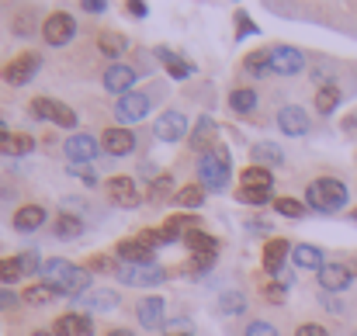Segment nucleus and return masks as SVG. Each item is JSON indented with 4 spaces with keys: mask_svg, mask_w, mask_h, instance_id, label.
I'll list each match as a JSON object with an SVG mask.
<instances>
[{
    "mask_svg": "<svg viewBox=\"0 0 357 336\" xmlns=\"http://www.w3.org/2000/svg\"><path fill=\"white\" fill-rule=\"evenodd\" d=\"M38 274H42V281H45L49 288H56V295H66V298L87 295V291H91V277H94L87 267H77V264H70V260H63V257L45 260Z\"/></svg>",
    "mask_w": 357,
    "mask_h": 336,
    "instance_id": "nucleus-1",
    "label": "nucleus"
},
{
    "mask_svg": "<svg viewBox=\"0 0 357 336\" xmlns=\"http://www.w3.org/2000/svg\"><path fill=\"white\" fill-rule=\"evenodd\" d=\"M229 177H233V156L226 146H215L212 153L198 160V184L205 191H226Z\"/></svg>",
    "mask_w": 357,
    "mask_h": 336,
    "instance_id": "nucleus-2",
    "label": "nucleus"
},
{
    "mask_svg": "<svg viewBox=\"0 0 357 336\" xmlns=\"http://www.w3.org/2000/svg\"><path fill=\"white\" fill-rule=\"evenodd\" d=\"M305 201H309V208H316V212H340L344 205H347V184L344 181H337V177H316L309 188H305Z\"/></svg>",
    "mask_w": 357,
    "mask_h": 336,
    "instance_id": "nucleus-3",
    "label": "nucleus"
},
{
    "mask_svg": "<svg viewBox=\"0 0 357 336\" xmlns=\"http://www.w3.org/2000/svg\"><path fill=\"white\" fill-rule=\"evenodd\" d=\"M115 277L125 288H160V284H167L170 270L160 260H153V264H121L115 270Z\"/></svg>",
    "mask_w": 357,
    "mask_h": 336,
    "instance_id": "nucleus-4",
    "label": "nucleus"
},
{
    "mask_svg": "<svg viewBox=\"0 0 357 336\" xmlns=\"http://www.w3.org/2000/svg\"><path fill=\"white\" fill-rule=\"evenodd\" d=\"M73 35H77V17H73L70 10H56V14H49V17L42 21V38H45L52 49L70 45Z\"/></svg>",
    "mask_w": 357,
    "mask_h": 336,
    "instance_id": "nucleus-5",
    "label": "nucleus"
},
{
    "mask_svg": "<svg viewBox=\"0 0 357 336\" xmlns=\"http://www.w3.org/2000/svg\"><path fill=\"white\" fill-rule=\"evenodd\" d=\"M28 112L35 114V118H42V121L59 125V128H77V112H73L70 105L56 101V98H35V101L28 105Z\"/></svg>",
    "mask_w": 357,
    "mask_h": 336,
    "instance_id": "nucleus-6",
    "label": "nucleus"
},
{
    "mask_svg": "<svg viewBox=\"0 0 357 336\" xmlns=\"http://www.w3.org/2000/svg\"><path fill=\"white\" fill-rule=\"evenodd\" d=\"M98 153H101V142L94 135H87V132H73L63 142V156L70 160V167H87V163L98 160Z\"/></svg>",
    "mask_w": 357,
    "mask_h": 336,
    "instance_id": "nucleus-7",
    "label": "nucleus"
},
{
    "mask_svg": "<svg viewBox=\"0 0 357 336\" xmlns=\"http://www.w3.org/2000/svg\"><path fill=\"white\" fill-rule=\"evenodd\" d=\"M305 70V56L295 45H271V73L274 77H298Z\"/></svg>",
    "mask_w": 357,
    "mask_h": 336,
    "instance_id": "nucleus-8",
    "label": "nucleus"
},
{
    "mask_svg": "<svg viewBox=\"0 0 357 336\" xmlns=\"http://www.w3.org/2000/svg\"><path fill=\"white\" fill-rule=\"evenodd\" d=\"M38 66H42L38 52H21V56H14V59L3 66V84H7V87H24V84L38 73Z\"/></svg>",
    "mask_w": 357,
    "mask_h": 336,
    "instance_id": "nucleus-9",
    "label": "nucleus"
},
{
    "mask_svg": "<svg viewBox=\"0 0 357 336\" xmlns=\"http://www.w3.org/2000/svg\"><path fill=\"white\" fill-rule=\"evenodd\" d=\"M153 128H156V139H160V142H170V146L191 135V125H188L184 112H163L160 118H156Z\"/></svg>",
    "mask_w": 357,
    "mask_h": 336,
    "instance_id": "nucleus-10",
    "label": "nucleus"
},
{
    "mask_svg": "<svg viewBox=\"0 0 357 336\" xmlns=\"http://www.w3.org/2000/svg\"><path fill=\"white\" fill-rule=\"evenodd\" d=\"M316 281H319V288H323L326 295H340V291H347V288H351L354 270H351L347 264H326V267L316 274Z\"/></svg>",
    "mask_w": 357,
    "mask_h": 336,
    "instance_id": "nucleus-11",
    "label": "nucleus"
},
{
    "mask_svg": "<svg viewBox=\"0 0 357 336\" xmlns=\"http://www.w3.org/2000/svg\"><path fill=\"white\" fill-rule=\"evenodd\" d=\"M149 108H153V101L146 94L132 91V94H125V98L115 101V118H119L121 125H132V121H142L149 114Z\"/></svg>",
    "mask_w": 357,
    "mask_h": 336,
    "instance_id": "nucleus-12",
    "label": "nucleus"
},
{
    "mask_svg": "<svg viewBox=\"0 0 357 336\" xmlns=\"http://www.w3.org/2000/svg\"><path fill=\"white\" fill-rule=\"evenodd\" d=\"M105 188H108V198H112L119 208H139V205H142L139 184H135L132 177H112Z\"/></svg>",
    "mask_w": 357,
    "mask_h": 336,
    "instance_id": "nucleus-13",
    "label": "nucleus"
},
{
    "mask_svg": "<svg viewBox=\"0 0 357 336\" xmlns=\"http://www.w3.org/2000/svg\"><path fill=\"white\" fill-rule=\"evenodd\" d=\"M135 80H139V73L132 70V66H125V63H112L108 70H105V91H112V94H132V87H135Z\"/></svg>",
    "mask_w": 357,
    "mask_h": 336,
    "instance_id": "nucleus-14",
    "label": "nucleus"
},
{
    "mask_svg": "<svg viewBox=\"0 0 357 336\" xmlns=\"http://www.w3.org/2000/svg\"><path fill=\"white\" fill-rule=\"evenodd\" d=\"M215 135H219V125H215L208 114H202V118L195 121V128H191L188 142H191V149H195V153H202V156H205V153H212V149H215V146H212V142H215Z\"/></svg>",
    "mask_w": 357,
    "mask_h": 336,
    "instance_id": "nucleus-15",
    "label": "nucleus"
},
{
    "mask_svg": "<svg viewBox=\"0 0 357 336\" xmlns=\"http://www.w3.org/2000/svg\"><path fill=\"white\" fill-rule=\"evenodd\" d=\"M91 333H94V323L84 312H66V316H59L52 323V336H91Z\"/></svg>",
    "mask_w": 357,
    "mask_h": 336,
    "instance_id": "nucleus-16",
    "label": "nucleus"
},
{
    "mask_svg": "<svg viewBox=\"0 0 357 336\" xmlns=\"http://www.w3.org/2000/svg\"><path fill=\"white\" fill-rule=\"evenodd\" d=\"M101 149L108 153V156H128L132 149H135V135L128 132V128H105V135H101Z\"/></svg>",
    "mask_w": 357,
    "mask_h": 336,
    "instance_id": "nucleus-17",
    "label": "nucleus"
},
{
    "mask_svg": "<svg viewBox=\"0 0 357 336\" xmlns=\"http://www.w3.org/2000/svg\"><path fill=\"white\" fill-rule=\"evenodd\" d=\"M278 128H281L284 135H305V132H309V114H305V108L284 105V108L278 112Z\"/></svg>",
    "mask_w": 357,
    "mask_h": 336,
    "instance_id": "nucleus-18",
    "label": "nucleus"
},
{
    "mask_svg": "<svg viewBox=\"0 0 357 336\" xmlns=\"http://www.w3.org/2000/svg\"><path fill=\"white\" fill-rule=\"evenodd\" d=\"M80 309H87V312H112V309H119V295L115 291H108V288H91L87 295H80V298H73Z\"/></svg>",
    "mask_w": 357,
    "mask_h": 336,
    "instance_id": "nucleus-19",
    "label": "nucleus"
},
{
    "mask_svg": "<svg viewBox=\"0 0 357 336\" xmlns=\"http://www.w3.org/2000/svg\"><path fill=\"white\" fill-rule=\"evenodd\" d=\"M163 312H167V302H163L160 295H146V298L135 305V316H139V323H142L146 330L163 326Z\"/></svg>",
    "mask_w": 357,
    "mask_h": 336,
    "instance_id": "nucleus-20",
    "label": "nucleus"
},
{
    "mask_svg": "<svg viewBox=\"0 0 357 336\" xmlns=\"http://www.w3.org/2000/svg\"><path fill=\"white\" fill-rule=\"evenodd\" d=\"M115 257H119L121 264H153V250H149L139 236H132V239H119Z\"/></svg>",
    "mask_w": 357,
    "mask_h": 336,
    "instance_id": "nucleus-21",
    "label": "nucleus"
},
{
    "mask_svg": "<svg viewBox=\"0 0 357 336\" xmlns=\"http://www.w3.org/2000/svg\"><path fill=\"white\" fill-rule=\"evenodd\" d=\"M45 222H49V212L42 205H21L14 212V229L17 232H35V229H42Z\"/></svg>",
    "mask_w": 357,
    "mask_h": 336,
    "instance_id": "nucleus-22",
    "label": "nucleus"
},
{
    "mask_svg": "<svg viewBox=\"0 0 357 336\" xmlns=\"http://www.w3.org/2000/svg\"><path fill=\"white\" fill-rule=\"evenodd\" d=\"M291 253V243L288 239H267L264 243V253H260V264H264V270H281L284 267V257Z\"/></svg>",
    "mask_w": 357,
    "mask_h": 336,
    "instance_id": "nucleus-23",
    "label": "nucleus"
},
{
    "mask_svg": "<svg viewBox=\"0 0 357 336\" xmlns=\"http://www.w3.org/2000/svg\"><path fill=\"white\" fill-rule=\"evenodd\" d=\"M250 156H253V167H264V170L284 167V149H281L278 142H257V146L250 149Z\"/></svg>",
    "mask_w": 357,
    "mask_h": 336,
    "instance_id": "nucleus-24",
    "label": "nucleus"
},
{
    "mask_svg": "<svg viewBox=\"0 0 357 336\" xmlns=\"http://www.w3.org/2000/svg\"><path fill=\"white\" fill-rule=\"evenodd\" d=\"M156 59L167 66V73H170L174 80H188V77L195 73V63L181 59V56H177V52H170V49H156Z\"/></svg>",
    "mask_w": 357,
    "mask_h": 336,
    "instance_id": "nucleus-25",
    "label": "nucleus"
},
{
    "mask_svg": "<svg viewBox=\"0 0 357 336\" xmlns=\"http://www.w3.org/2000/svg\"><path fill=\"white\" fill-rule=\"evenodd\" d=\"M291 257H295V264L298 267H305V270H323L326 267V257H323V250L319 246H312V243H302V246H295L291 250Z\"/></svg>",
    "mask_w": 357,
    "mask_h": 336,
    "instance_id": "nucleus-26",
    "label": "nucleus"
},
{
    "mask_svg": "<svg viewBox=\"0 0 357 336\" xmlns=\"http://www.w3.org/2000/svg\"><path fill=\"white\" fill-rule=\"evenodd\" d=\"M184 243H188V250H191L195 257H215V253H219V239H215V236H208V232H202V229L188 232V236H184Z\"/></svg>",
    "mask_w": 357,
    "mask_h": 336,
    "instance_id": "nucleus-27",
    "label": "nucleus"
},
{
    "mask_svg": "<svg viewBox=\"0 0 357 336\" xmlns=\"http://www.w3.org/2000/svg\"><path fill=\"white\" fill-rule=\"evenodd\" d=\"M243 70H246V77H274L271 73V49H253L243 59Z\"/></svg>",
    "mask_w": 357,
    "mask_h": 336,
    "instance_id": "nucleus-28",
    "label": "nucleus"
},
{
    "mask_svg": "<svg viewBox=\"0 0 357 336\" xmlns=\"http://www.w3.org/2000/svg\"><path fill=\"white\" fill-rule=\"evenodd\" d=\"M229 108L236 114H257V108H260V94L250 91V87H239V91L229 94Z\"/></svg>",
    "mask_w": 357,
    "mask_h": 336,
    "instance_id": "nucleus-29",
    "label": "nucleus"
},
{
    "mask_svg": "<svg viewBox=\"0 0 357 336\" xmlns=\"http://www.w3.org/2000/svg\"><path fill=\"white\" fill-rule=\"evenodd\" d=\"M340 101H344V94H340L337 84H323V87L316 91V112L319 114H333L340 108Z\"/></svg>",
    "mask_w": 357,
    "mask_h": 336,
    "instance_id": "nucleus-30",
    "label": "nucleus"
},
{
    "mask_svg": "<svg viewBox=\"0 0 357 336\" xmlns=\"http://www.w3.org/2000/svg\"><path fill=\"white\" fill-rule=\"evenodd\" d=\"M239 184L243 188H253V191H271V184H274V177H271V170H264V167H246L243 174H239Z\"/></svg>",
    "mask_w": 357,
    "mask_h": 336,
    "instance_id": "nucleus-31",
    "label": "nucleus"
},
{
    "mask_svg": "<svg viewBox=\"0 0 357 336\" xmlns=\"http://www.w3.org/2000/svg\"><path fill=\"white\" fill-rule=\"evenodd\" d=\"M205 188L202 184H184V188H177V194H174V205H181V208H202L205 205Z\"/></svg>",
    "mask_w": 357,
    "mask_h": 336,
    "instance_id": "nucleus-32",
    "label": "nucleus"
},
{
    "mask_svg": "<svg viewBox=\"0 0 357 336\" xmlns=\"http://www.w3.org/2000/svg\"><path fill=\"white\" fill-rule=\"evenodd\" d=\"M98 49H101V56L119 59L121 52L128 49V38H125V35H119V31H101V35H98Z\"/></svg>",
    "mask_w": 357,
    "mask_h": 336,
    "instance_id": "nucleus-33",
    "label": "nucleus"
},
{
    "mask_svg": "<svg viewBox=\"0 0 357 336\" xmlns=\"http://www.w3.org/2000/svg\"><path fill=\"white\" fill-rule=\"evenodd\" d=\"M174 184H177V181H174L170 174H160V177L149 184V194H146V198H149V201H156V205H160V201H174V194H177V191H174Z\"/></svg>",
    "mask_w": 357,
    "mask_h": 336,
    "instance_id": "nucleus-34",
    "label": "nucleus"
},
{
    "mask_svg": "<svg viewBox=\"0 0 357 336\" xmlns=\"http://www.w3.org/2000/svg\"><path fill=\"white\" fill-rule=\"evenodd\" d=\"M52 298H56V288H49L45 281H38V284H31V288L21 291V302L24 305H49Z\"/></svg>",
    "mask_w": 357,
    "mask_h": 336,
    "instance_id": "nucleus-35",
    "label": "nucleus"
},
{
    "mask_svg": "<svg viewBox=\"0 0 357 336\" xmlns=\"http://www.w3.org/2000/svg\"><path fill=\"white\" fill-rule=\"evenodd\" d=\"M21 277H24L21 260H17V257H0V284H3V288H10V284H17Z\"/></svg>",
    "mask_w": 357,
    "mask_h": 336,
    "instance_id": "nucleus-36",
    "label": "nucleus"
},
{
    "mask_svg": "<svg viewBox=\"0 0 357 336\" xmlns=\"http://www.w3.org/2000/svg\"><path fill=\"white\" fill-rule=\"evenodd\" d=\"M215 309H219L222 316H243V312H246V298H243L239 291H222L219 302H215Z\"/></svg>",
    "mask_w": 357,
    "mask_h": 336,
    "instance_id": "nucleus-37",
    "label": "nucleus"
},
{
    "mask_svg": "<svg viewBox=\"0 0 357 336\" xmlns=\"http://www.w3.org/2000/svg\"><path fill=\"white\" fill-rule=\"evenodd\" d=\"M52 232H56L59 239H80V236H84V222H80L77 215H59L56 225H52Z\"/></svg>",
    "mask_w": 357,
    "mask_h": 336,
    "instance_id": "nucleus-38",
    "label": "nucleus"
},
{
    "mask_svg": "<svg viewBox=\"0 0 357 336\" xmlns=\"http://www.w3.org/2000/svg\"><path fill=\"white\" fill-rule=\"evenodd\" d=\"M35 149V139L31 135H24V132H14L10 135V142L3 146V156H28Z\"/></svg>",
    "mask_w": 357,
    "mask_h": 336,
    "instance_id": "nucleus-39",
    "label": "nucleus"
},
{
    "mask_svg": "<svg viewBox=\"0 0 357 336\" xmlns=\"http://www.w3.org/2000/svg\"><path fill=\"white\" fill-rule=\"evenodd\" d=\"M274 208H278L284 219H302V215H305V205L295 201V198H274Z\"/></svg>",
    "mask_w": 357,
    "mask_h": 336,
    "instance_id": "nucleus-40",
    "label": "nucleus"
},
{
    "mask_svg": "<svg viewBox=\"0 0 357 336\" xmlns=\"http://www.w3.org/2000/svg\"><path fill=\"white\" fill-rule=\"evenodd\" d=\"M236 198L243 201V205H257V208H260V205H267V201L274 205L271 191H253V188H239V191H236Z\"/></svg>",
    "mask_w": 357,
    "mask_h": 336,
    "instance_id": "nucleus-41",
    "label": "nucleus"
},
{
    "mask_svg": "<svg viewBox=\"0 0 357 336\" xmlns=\"http://www.w3.org/2000/svg\"><path fill=\"white\" fill-rule=\"evenodd\" d=\"M212 264H215V257H191V260L184 264V274H188V277H202V274L212 270Z\"/></svg>",
    "mask_w": 357,
    "mask_h": 336,
    "instance_id": "nucleus-42",
    "label": "nucleus"
},
{
    "mask_svg": "<svg viewBox=\"0 0 357 336\" xmlns=\"http://www.w3.org/2000/svg\"><path fill=\"white\" fill-rule=\"evenodd\" d=\"M121 264L119 260H112V257H105V253H94L91 260H87V270L91 274H108V270H119Z\"/></svg>",
    "mask_w": 357,
    "mask_h": 336,
    "instance_id": "nucleus-43",
    "label": "nucleus"
},
{
    "mask_svg": "<svg viewBox=\"0 0 357 336\" xmlns=\"http://www.w3.org/2000/svg\"><path fill=\"white\" fill-rule=\"evenodd\" d=\"M243 336H281V333H278L274 323H267V319H253V323H246Z\"/></svg>",
    "mask_w": 357,
    "mask_h": 336,
    "instance_id": "nucleus-44",
    "label": "nucleus"
},
{
    "mask_svg": "<svg viewBox=\"0 0 357 336\" xmlns=\"http://www.w3.org/2000/svg\"><path fill=\"white\" fill-rule=\"evenodd\" d=\"M284 298H288V288H284V284L274 281V284L264 288V302H271V305H284Z\"/></svg>",
    "mask_w": 357,
    "mask_h": 336,
    "instance_id": "nucleus-45",
    "label": "nucleus"
},
{
    "mask_svg": "<svg viewBox=\"0 0 357 336\" xmlns=\"http://www.w3.org/2000/svg\"><path fill=\"white\" fill-rule=\"evenodd\" d=\"M139 239H142L149 250H156V246H163V243H167L163 229H142V232H139Z\"/></svg>",
    "mask_w": 357,
    "mask_h": 336,
    "instance_id": "nucleus-46",
    "label": "nucleus"
},
{
    "mask_svg": "<svg viewBox=\"0 0 357 336\" xmlns=\"http://www.w3.org/2000/svg\"><path fill=\"white\" fill-rule=\"evenodd\" d=\"M17 260H21L24 274H31V270H42V264H45V260H42L38 253H31V250H28V253H17Z\"/></svg>",
    "mask_w": 357,
    "mask_h": 336,
    "instance_id": "nucleus-47",
    "label": "nucleus"
},
{
    "mask_svg": "<svg viewBox=\"0 0 357 336\" xmlns=\"http://www.w3.org/2000/svg\"><path fill=\"white\" fill-rule=\"evenodd\" d=\"M70 174H73V177H80V181H84V184H91V188L98 184V174H94L91 167H70Z\"/></svg>",
    "mask_w": 357,
    "mask_h": 336,
    "instance_id": "nucleus-48",
    "label": "nucleus"
},
{
    "mask_svg": "<svg viewBox=\"0 0 357 336\" xmlns=\"http://www.w3.org/2000/svg\"><path fill=\"white\" fill-rule=\"evenodd\" d=\"M253 31H257V28H253V24H250V17L239 10L236 14V38H246V35H253Z\"/></svg>",
    "mask_w": 357,
    "mask_h": 336,
    "instance_id": "nucleus-49",
    "label": "nucleus"
},
{
    "mask_svg": "<svg viewBox=\"0 0 357 336\" xmlns=\"http://www.w3.org/2000/svg\"><path fill=\"white\" fill-rule=\"evenodd\" d=\"M295 336H330V333H326L319 323H302V326L295 330Z\"/></svg>",
    "mask_w": 357,
    "mask_h": 336,
    "instance_id": "nucleus-50",
    "label": "nucleus"
},
{
    "mask_svg": "<svg viewBox=\"0 0 357 336\" xmlns=\"http://www.w3.org/2000/svg\"><path fill=\"white\" fill-rule=\"evenodd\" d=\"M21 302V295H14V291H7V288H0V312H7V309H14Z\"/></svg>",
    "mask_w": 357,
    "mask_h": 336,
    "instance_id": "nucleus-51",
    "label": "nucleus"
},
{
    "mask_svg": "<svg viewBox=\"0 0 357 336\" xmlns=\"http://www.w3.org/2000/svg\"><path fill=\"white\" fill-rule=\"evenodd\" d=\"M125 10H128L132 17H146V14H149V7H146V3H139V0H128V3H125Z\"/></svg>",
    "mask_w": 357,
    "mask_h": 336,
    "instance_id": "nucleus-52",
    "label": "nucleus"
},
{
    "mask_svg": "<svg viewBox=\"0 0 357 336\" xmlns=\"http://www.w3.org/2000/svg\"><path fill=\"white\" fill-rule=\"evenodd\" d=\"M274 281H278V284H284V288H291V281H295V274L281 267V270H274Z\"/></svg>",
    "mask_w": 357,
    "mask_h": 336,
    "instance_id": "nucleus-53",
    "label": "nucleus"
},
{
    "mask_svg": "<svg viewBox=\"0 0 357 336\" xmlns=\"http://www.w3.org/2000/svg\"><path fill=\"white\" fill-rule=\"evenodd\" d=\"M84 10H91V14H105V10H108V3H105V0H87V3H84Z\"/></svg>",
    "mask_w": 357,
    "mask_h": 336,
    "instance_id": "nucleus-54",
    "label": "nucleus"
},
{
    "mask_svg": "<svg viewBox=\"0 0 357 336\" xmlns=\"http://www.w3.org/2000/svg\"><path fill=\"white\" fill-rule=\"evenodd\" d=\"M7 142H10V132H7V125L0 121V153H3V146H7Z\"/></svg>",
    "mask_w": 357,
    "mask_h": 336,
    "instance_id": "nucleus-55",
    "label": "nucleus"
},
{
    "mask_svg": "<svg viewBox=\"0 0 357 336\" xmlns=\"http://www.w3.org/2000/svg\"><path fill=\"white\" fill-rule=\"evenodd\" d=\"M105 336H135L132 330H112V333H105Z\"/></svg>",
    "mask_w": 357,
    "mask_h": 336,
    "instance_id": "nucleus-56",
    "label": "nucleus"
},
{
    "mask_svg": "<svg viewBox=\"0 0 357 336\" xmlns=\"http://www.w3.org/2000/svg\"><path fill=\"white\" fill-rule=\"evenodd\" d=\"M31 336H52V330H35Z\"/></svg>",
    "mask_w": 357,
    "mask_h": 336,
    "instance_id": "nucleus-57",
    "label": "nucleus"
},
{
    "mask_svg": "<svg viewBox=\"0 0 357 336\" xmlns=\"http://www.w3.org/2000/svg\"><path fill=\"white\" fill-rule=\"evenodd\" d=\"M351 219H354V222H357V208H354V212H351Z\"/></svg>",
    "mask_w": 357,
    "mask_h": 336,
    "instance_id": "nucleus-58",
    "label": "nucleus"
},
{
    "mask_svg": "<svg viewBox=\"0 0 357 336\" xmlns=\"http://www.w3.org/2000/svg\"><path fill=\"white\" fill-rule=\"evenodd\" d=\"M354 336H357V333H354Z\"/></svg>",
    "mask_w": 357,
    "mask_h": 336,
    "instance_id": "nucleus-59",
    "label": "nucleus"
}]
</instances>
